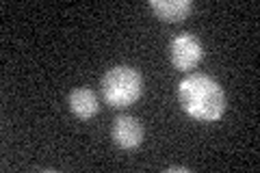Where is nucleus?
Wrapping results in <instances>:
<instances>
[{"instance_id": "39448f33", "label": "nucleus", "mask_w": 260, "mask_h": 173, "mask_svg": "<svg viewBox=\"0 0 260 173\" xmlns=\"http://www.w3.org/2000/svg\"><path fill=\"white\" fill-rule=\"evenodd\" d=\"M152 11L162 22H182L193 9L191 0H150Z\"/></svg>"}, {"instance_id": "7ed1b4c3", "label": "nucleus", "mask_w": 260, "mask_h": 173, "mask_svg": "<svg viewBox=\"0 0 260 173\" xmlns=\"http://www.w3.org/2000/svg\"><path fill=\"white\" fill-rule=\"evenodd\" d=\"M169 59L176 70H193L204 59V46L191 32H180L169 44Z\"/></svg>"}, {"instance_id": "20e7f679", "label": "nucleus", "mask_w": 260, "mask_h": 173, "mask_svg": "<svg viewBox=\"0 0 260 173\" xmlns=\"http://www.w3.org/2000/svg\"><path fill=\"white\" fill-rule=\"evenodd\" d=\"M111 136L121 150H135V147H139L143 143V126L133 115H119L113 121Z\"/></svg>"}, {"instance_id": "0eeeda50", "label": "nucleus", "mask_w": 260, "mask_h": 173, "mask_svg": "<svg viewBox=\"0 0 260 173\" xmlns=\"http://www.w3.org/2000/svg\"><path fill=\"white\" fill-rule=\"evenodd\" d=\"M169 171H189L186 167H169Z\"/></svg>"}, {"instance_id": "423d86ee", "label": "nucleus", "mask_w": 260, "mask_h": 173, "mask_svg": "<svg viewBox=\"0 0 260 173\" xmlns=\"http://www.w3.org/2000/svg\"><path fill=\"white\" fill-rule=\"evenodd\" d=\"M70 109L78 119H91L100 111V102H98L95 91L87 87H78L70 93Z\"/></svg>"}, {"instance_id": "f257e3e1", "label": "nucleus", "mask_w": 260, "mask_h": 173, "mask_svg": "<svg viewBox=\"0 0 260 173\" xmlns=\"http://www.w3.org/2000/svg\"><path fill=\"white\" fill-rule=\"evenodd\" d=\"M178 100L186 115L200 121H217L225 111L221 85L208 74H191L178 85Z\"/></svg>"}, {"instance_id": "f03ea898", "label": "nucleus", "mask_w": 260, "mask_h": 173, "mask_svg": "<svg viewBox=\"0 0 260 173\" xmlns=\"http://www.w3.org/2000/svg\"><path fill=\"white\" fill-rule=\"evenodd\" d=\"M143 78L130 65H115L102 78V95L111 106L124 109V106L135 104L141 97Z\"/></svg>"}]
</instances>
